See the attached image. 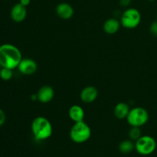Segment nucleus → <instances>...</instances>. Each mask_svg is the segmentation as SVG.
<instances>
[{
    "label": "nucleus",
    "instance_id": "nucleus-1",
    "mask_svg": "<svg viewBox=\"0 0 157 157\" xmlns=\"http://www.w3.org/2000/svg\"><path fill=\"white\" fill-rule=\"evenodd\" d=\"M22 59L21 53L16 46L12 44L0 45V66L14 70Z\"/></svg>",
    "mask_w": 157,
    "mask_h": 157
},
{
    "label": "nucleus",
    "instance_id": "nucleus-2",
    "mask_svg": "<svg viewBox=\"0 0 157 157\" xmlns=\"http://www.w3.org/2000/svg\"><path fill=\"white\" fill-rule=\"evenodd\" d=\"M32 133L36 140H45L52 136L53 128L50 121L44 117H37L32 123Z\"/></svg>",
    "mask_w": 157,
    "mask_h": 157
},
{
    "label": "nucleus",
    "instance_id": "nucleus-3",
    "mask_svg": "<svg viewBox=\"0 0 157 157\" xmlns=\"http://www.w3.org/2000/svg\"><path fill=\"white\" fill-rule=\"evenodd\" d=\"M91 136V129L84 121L75 123L70 130V138L76 144H83Z\"/></svg>",
    "mask_w": 157,
    "mask_h": 157
},
{
    "label": "nucleus",
    "instance_id": "nucleus-4",
    "mask_svg": "<svg viewBox=\"0 0 157 157\" xmlns=\"http://www.w3.org/2000/svg\"><path fill=\"white\" fill-rule=\"evenodd\" d=\"M127 120L131 127H140L148 122L149 113L144 107H134L130 110Z\"/></svg>",
    "mask_w": 157,
    "mask_h": 157
},
{
    "label": "nucleus",
    "instance_id": "nucleus-5",
    "mask_svg": "<svg viewBox=\"0 0 157 157\" xmlns=\"http://www.w3.org/2000/svg\"><path fill=\"white\" fill-rule=\"evenodd\" d=\"M141 21V14L138 9L130 8L124 11L121 18V23L124 28L133 29L137 27Z\"/></svg>",
    "mask_w": 157,
    "mask_h": 157
},
{
    "label": "nucleus",
    "instance_id": "nucleus-6",
    "mask_svg": "<svg viewBox=\"0 0 157 157\" xmlns=\"http://www.w3.org/2000/svg\"><path fill=\"white\" fill-rule=\"evenodd\" d=\"M156 148V140L150 136H141L135 143V150L144 156L153 153Z\"/></svg>",
    "mask_w": 157,
    "mask_h": 157
},
{
    "label": "nucleus",
    "instance_id": "nucleus-7",
    "mask_svg": "<svg viewBox=\"0 0 157 157\" xmlns=\"http://www.w3.org/2000/svg\"><path fill=\"white\" fill-rule=\"evenodd\" d=\"M17 68L22 75H31L36 72L37 69H38V65L33 59L22 58Z\"/></svg>",
    "mask_w": 157,
    "mask_h": 157
},
{
    "label": "nucleus",
    "instance_id": "nucleus-8",
    "mask_svg": "<svg viewBox=\"0 0 157 157\" xmlns=\"http://www.w3.org/2000/svg\"><path fill=\"white\" fill-rule=\"evenodd\" d=\"M11 18L15 22L19 23L24 21L27 16V9L25 6H22L21 3H16L12 6L10 12Z\"/></svg>",
    "mask_w": 157,
    "mask_h": 157
},
{
    "label": "nucleus",
    "instance_id": "nucleus-9",
    "mask_svg": "<svg viewBox=\"0 0 157 157\" xmlns=\"http://www.w3.org/2000/svg\"><path fill=\"white\" fill-rule=\"evenodd\" d=\"M98 96V90L94 86H87L85 87L81 92V101L86 104H91L96 101Z\"/></svg>",
    "mask_w": 157,
    "mask_h": 157
},
{
    "label": "nucleus",
    "instance_id": "nucleus-10",
    "mask_svg": "<svg viewBox=\"0 0 157 157\" xmlns=\"http://www.w3.org/2000/svg\"><path fill=\"white\" fill-rule=\"evenodd\" d=\"M56 13L59 18L67 20L73 17L75 10L71 5L67 2H61L57 6Z\"/></svg>",
    "mask_w": 157,
    "mask_h": 157
},
{
    "label": "nucleus",
    "instance_id": "nucleus-11",
    "mask_svg": "<svg viewBox=\"0 0 157 157\" xmlns=\"http://www.w3.org/2000/svg\"><path fill=\"white\" fill-rule=\"evenodd\" d=\"M55 96V90L51 86L44 85L38 90L37 99L42 104H48L52 101Z\"/></svg>",
    "mask_w": 157,
    "mask_h": 157
},
{
    "label": "nucleus",
    "instance_id": "nucleus-12",
    "mask_svg": "<svg viewBox=\"0 0 157 157\" xmlns=\"http://www.w3.org/2000/svg\"><path fill=\"white\" fill-rule=\"evenodd\" d=\"M68 115L70 119L75 123L84 121V110L81 106L73 105L68 110Z\"/></svg>",
    "mask_w": 157,
    "mask_h": 157
},
{
    "label": "nucleus",
    "instance_id": "nucleus-13",
    "mask_svg": "<svg viewBox=\"0 0 157 157\" xmlns=\"http://www.w3.org/2000/svg\"><path fill=\"white\" fill-rule=\"evenodd\" d=\"M121 25V21L116 18H109L104 23V30L109 35H113L119 31Z\"/></svg>",
    "mask_w": 157,
    "mask_h": 157
},
{
    "label": "nucleus",
    "instance_id": "nucleus-14",
    "mask_svg": "<svg viewBox=\"0 0 157 157\" xmlns=\"http://www.w3.org/2000/svg\"><path fill=\"white\" fill-rule=\"evenodd\" d=\"M130 110V109L128 104L124 102H120L115 106L113 113L115 117L118 119H124L127 117Z\"/></svg>",
    "mask_w": 157,
    "mask_h": 157
},
{
    "label": "nucleus",
    "instance_id": "nucleus-15",
    "mask_svg": "<svg viewBox=\"0 0 157 157\" xmlns=\"http://www.w3.org/2000/svg\"><path fill=\"white\" fill-rule=\"evenodd\" d=\"M135 149V144L133 140H126L122 141L119 145V150L123 153H129L133 151Z\"/></svg>",
    "mask_w": 157,
    "mask_h": 157
},
{
    "label": "nucleus",
    "instance_id": "nucleus-16",
    "mask_svg": "<svg viewBox=\"0 0 157 157\" xmlns=\"http://www.w3.org/2000/svg\"><path fill=\"white\" fill-rule=\"evenodd\" d=\"M13 76V72L12 69L2 67L0 70V78L3 81H9Z\"/></svg>",
    "mask_w": 157,
    "mask_h": 157
},
{
    "label": "nucleus",
    "instance_id": "nucleus-17",
    "mask_svg": "<svg viewBox=\"0 0 157 157\" xmlns=\"http://www.w3.org/2000/svg\"><path fill=\"white\" fill-rule=\"evenodd\" d=\"M129 136L133 141H136L141 136V130L138 127H132L129 131Z\"/></svg>",
    "mask_w": 157,
    "mask_h": 157
},
{
    "label": "nucleus",
    "instance_id": "nucleus-18",
    "mask_svg": "<svg viewBox=\"0 0 157 157\" xmlns=\"http://www.w3.org/2000/svg\"><path fill=\"white\" fill-rule=\"evenodd\" d=\"M150 32L153 36L157 37V20L151 23L150 26Z\"/></svg>",
    "mask_w": 157,
    "mask_h": 157
},
{
    "label": "nucleus",
    "instance_id": "nucleus-19",
    "mask_svg": "<svg viewBox=\"0 0 157 157\" xmlns=\"http://www.w3.org/2000/svg\"><path fill=\"white\" fill-rule=\"evenodd\" d=\"M6 120V113L5 112L3 111L2 109H0V127L2 126L3 124H5Z\"/></svg>",
    "mask_w": 157,
    "mask_h": 157
},
{
    "label": "nucleus",
    "instance_id": "nucleus-20",
    "mask_svg": "<svg viewBox=\"0 0 157 157\" xmlns=\"http://www.w3.org/2000/svg\"><path fill=\"white\" fill-rule=\"evenodd\" d=\"M19 3H21L22 6L27 7V6L31 3V0H20Z\"/></svg>",
    "mask_w": 157,
    "mask_h": 157
},
{
    "label": "nucleus",
    "instance_id": "nucleus-21",
    "mask_svg": "<svg viewBox=\"0 0 157 157\" xmlns=\"http://www.w3.org/2000/svg\"><path fill=\"white\" fill-rule=\"evenodd\" d=\"M130 3V0H121V6H127Z\"/></svg>",
    "mask_w": 157,
    "mask_h": 157
},
{
    "label": "nucleus",
    "instance_id": "nucleus-22",
    "mask_svg": "<svg viewBox=\"0 0 157 157\" xmlns=\"http://www.w3.org/2000/svg\"><path fill=\"white\" fill-rule=\"evenodd\" d=\"M156 20H157V15H156Z\"/></svg>",
    "mask_w": 157,
    "mask_h": 157
}]
</instances>
